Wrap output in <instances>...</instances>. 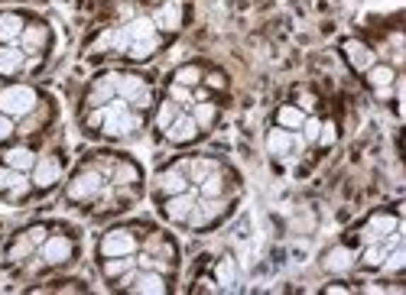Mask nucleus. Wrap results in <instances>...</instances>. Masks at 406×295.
I'll list each match as a JSON object with an SVG mask.
<instances>
[{"label": "nucleus", "instance_id": "obj_1", "mask_svg": "<svg viewBox=\"0 0 406 295\" xmlns=\"http://www.w3.org/2000/svg\"><path fill=\"white\" fill-rule=\"evenodd\" d=\"M140 127L137 117L130 114V104L124 97H114L111 104L101 107V130L108 136H134V130Z\"/></svg>", "mask_w": 406, "mask_h": 295}, {"label": "nucleus", "instance_id": "obj_2", "mask_svg": "<svg viewBox=\"0 0 406 295\" xmlns=\"http://www.w3.org/2000/svg\"><path fill=\"white\" fill-rule=\"evenodd\" d=\"M36 107V91L30 85H10V88L0 91V114L20 120Z\"/></svg>", "mask_w": 406, "mask_h": 295}, {"label": "nucleus", "instance_id": "obj_3", "mask_svg": "<svg viewBox=\"0 0 406 295\" xmlns=\"http://www.w3.org/2000/svg\"><path fill=\"white\" fill-rule=\"evenodd\" d=\"M195 205H199V192H195V188H185V192H179V195H166V201H163V215H166L173 224H182V221H189L192 217Z\"/></svg>", "mask_w": 406, "mask_h": 295}, {"label": "nucleus", "instance_id": "obj_4", "mask_svg": "<svg viewBox=\"0 0 406 295\" xmlns=\"http://www.w3.org/2000/svg\"><path fill=\"white\" fill-rule=\"evenodd\" d=\"M101 192H104V179L95 169H85V172H79V176L69 182V198L72 201H91Z\"/></svg>", "mask_w": 406, "mask_h": 295}, {"label": "nucleus", "instance_id": "obj_5", "mask_svg": "<svg viewBox=\"0 0 406 295\" xmlns=\"http://www.w3.org/2000/svg\"><path fill=\"white\" fill-rule=\"evenodd\" d=\"M114 88H117V97H124L127 104H140L144 107L150 101V88L140 75H114Z\"/></svg>", "mask_w": 406, "mask_h": 295}, {"label": "nucleus", "instance_id": "obj_6", "mask_svg": "<svg viewBox=\"0 0 406 295\" xmlns=\"http://www.w3.org/2000/svg\"><path fill=\"white\" fill-rule=\"evenodd\" d=\"M130 292H140V295H163V292H169V282H166V276H163L160 270H140L137 266V276H134V282H130Z\"/></svg>", "mask_w": 406, "mask_h": 295}, {"label": "nucleus", "instance_id": "obj_7", "mask_svg": "<svg viewBox=\"0 0 406 295\" xmlns=\"http://www.w3.org/2000/svg\"><path fill=\"white\" fill-rule=\"evenodd\" d=\"M72 256V240L69 237H46L40 243V260L42 263H49V266H59V263H65Z\"/></svg>", "mask_w": 406, "mask_h": 295}, {"label": "nucleus", "instance_id": "obj_8", "mask_svg": "<svg viewBox=\"0 0 406 295\" xmlns=\"http://www.w3.org/2000/svg\"><path fill=\"white\" fill-rule=\"evenodd\" d=\"M137 250V237L130 231H108L101 240V253L104 256H127Z\"/></svg>", "mask_w": 406, "mask_h": 295}, {"label": "nucleus", "instance_id": "obj_9", "mask_svg": "<svg viewBox=\"0 0 406 295\" xmlns=\"http://www.w3.org/2000/svg\"><path fill=\"white\" fill-rule=\"evenodd\" d=\"M367 81H371V88L377 91V97H390L393 91V81H397V72H393V65H371L367 68Z\"/></svg>", "mask_w": 406, "mask_h": 295}, {"label": "nucleus", "instance_id": "obj_10", "mask_svg": "<svg viewBox=\"0 0 406 295\" xmlns=\"http://www.w3.org/2000/svg\"><path fill=\"white\" fill-rule=\"evenodd\" d=\"M306 140L299 133H293V130H270L267 133V150H270V156H286L293 146H303Z\"/></svg>", "mask_w": 406, "mask_h": 295}, {"label": "nucleus", "instance_id": "obj_11", "mask_svg": "<svg viewBox=\"0 0 406 295\" xmlns=\"http://www.w3.org/2000/svg\"><path fill=\"white\" fill-rule=\"evenodd\" d=\"M195 133H199V124H195L192 114H179V117L166 127V136L173 143H189V140H195Z\"/></svg>", "mask_w": 406, "mask_h": 295}, {"label": "nucleus", "instance_id": "obj_12", "mask_svg": "<svg viewBox=\"0 0 406 295\" xmlns=\"http://www.w3.org/2000/svg\"><path fill=\"white\" fill-rule=\"evenodd\" d=\"M26 62V52L20 49V42H4L0 46V75H16Z\"/></svg>", "mask_w": 406, "mask_h": 295}, {"label": "nucleus", "instance_id": "obj_13", "mask_svg": "<svg viewBox=\"0 0 406 295\" xmlns=\"http://www.w3.org/2000/svg\"><path fill=\"white\" fill-rule=\"evenodd\" d=\"M4 162H7L10 169H16V172H33V166H36V152L30 150V146H13V150L4 156Z\"/></svg>", "mask_w": 406, "mask_h": 295}, {"label": "nucleus", "instance_id": "obj_14", "mask_svg": "<svg viewBox=\"0 0 406 295\" xmlns=\"http://www.w3.org/2000/svg\"><path fill=\"white\" fill-rule=\"evenodd\" d=\"M344 56H348V62L354 65V68H371V65H374V52H371V49L364 46V42H344Z\"/></svg>", "mask_w": 406, "mask_h": 295}, {"label": "nucleus", "instance_id": "obj_15", "mask_svg": "<svg viewBox=\"0 0 406 295\" xmlns=\"http://www.w3.org/2000/svg\"><path fill=\"white\" fill-rule=\"evenodd\" d=\"M33 179H36V185L40 188H49L52 182H59V162L56 159H36V166H33Z\"/></svg>", "mask_w": 406, "mask_h": 295}, {"label": "nucleus", "instance_id": "obj_16", "mask_svg": "<svg viewBox=\"0 0 406 295\" xmlns=\"http://www.w3.org/2000/svg\"><path fill=\"white\" fill-rule=\"evenodd\" d=\"M23 30L26 26L16 13H0V42H20Z\"/></svg>", "mask_w": 406, "mask_h": 295}, {"label": "nucleus", "instance_id": "obj_17", "mask_svg": "<svg viewBox=\"0 0 406 295\" xmlns=\"http://www.w3.org/2000/svg\"><path fill=\"white\" fill-rule=\"evenodd\" d=\"M114 97H117V88H114V75H104L101 81H98L95 88H91V107H104V104H111Z\"/></svg>", "mask_w": 406, "mask_h": 295}, {"label": "nucleus", "instance_id": "obj_18", "mask_svg": "<svg viewBox=\"0 0 406 295\" xmlns=\"http://www.w3.org/2000/svg\"><path fill=\"white\" fill-rule=\"evenodd\" d=\"M153 23H156V30H179V23H182V7H179V4H166V7L156 10Z\"/></svg>", "mask_w": 406, "mask_h": 295}, {"label": "nucleus", "instance_id": "obj_19", "mask_svg": "<svg viewBox=\"0 0 406 295\" xmlns=\"http://www.w3.org/2000/svg\"><path fill=\"white\" fill-rule=\"evenodd\" d=\"M189 188V176H185L182 169H173V172H163L160 176V192L163 195H179Z\"/></svg>", "mask_w": 406, "mask_h": 295}, {"label": "nucleus", "instance_id": "obj_20", "mask_svg": "<svg viewBox=\"0 0 406 295\" xmlns=\"http://www.w3.org/2000/svg\"><path fill=\"white\" fill-rule=\"evenodd\" d=\"M393 231H397V217L383 215V217H374V221H371V227H367L364 237H367V243H371V240H387Z\"/></svg>", "mask_w": 406, "mask_h": 295}, {"label": "nucleus", "instance_id": "obj_21", "mask_svg": "<svg viewBox=\"0 0 406 295\" xmlns=\"http://www.w3.org/2000/svg\"><path fill=\"white\" fill-rule=\"evenodd\" d=\"M387 243H381V240H371V247L364 250V256H361V263L367 266V270H381L383 260H387Z\"/></svg>", "mask_w": 406, "mask_h": 295}, {"label": "nucleus", "instance_id": "obj_22", "mask_svg": "<svg viewBox=\"0 0 406 295\" xmlns=\"http://www.w3.org/2000/svg\"><path fill=\"white\" fill-rule=\"evenodd\" d=\"M42 42H46V26H26L23 36H20V49H23L26 56H30V52H36Z\"/></svg>", "mask_w": 406, "mask_h": 295}, {"label": "nucleus", "instance_id": "obj_23", "mask_svg": "<svg viewBox=\"0 0 406 295\" xmlns=\"http://www.w3.org/2000/svg\"><path fill=\"white\" fill-rule=\"evenodd\" d=\"M277 120H279V127H283V130H299V127H303V120H306V114H303V107L286 104V107H279Z\"/></svg>", "mask_w": 406, "mask_h": 295}, {"label": "nucleus", "instance_id": "obj_24", "mask_svg": "<svg viewBox=\"0 0 406 295\" xmlns=\"http://www.w3.org/2000/svg\"><path fill=\"white\" fill-rule=\"evenodd\" d=\"M351 263H354V253H351V250H344V247H335L332 253L325 256V266L332 272H344Z\"/></svg>", "mask_w": 406, "mask_h": 295}, {"label": "nucleus", "instance_id": "obj_25", "mask_svg": "<svg viewBox=\"0 0 406 295\" xmlns=\"http://www.w3.org/2000/svg\"><path fill=\"white\" fill-rule=\"evenodd\" d=\"M221 192H224L221 176H218V172H208V176L202 179V185H199V198H211V201H215Z\"/></svg>", "mask_w": 406, "mask_h": 295}, {"label": "nucleus", "instance_id": "obj_26", "mask_svg": "<svg viewBox=\"0 0 406 295\" xmlns=\"http://www.w3.org/2000/svg\"><path fill=\"white\" fill-rule=\"evenodd\" d=\"M215 276H218V286H221V289H231L234 286V260H231V256H224L221 263H218Z\"/></svg>", "mask_w": 406, "mask_h": 295}, {"label": "nucleus", "instance_id": "obj_27", "mask_svg": "<svg viewBox=\"0 0 406 295\" xmlns=\"http://www.w3.org/2000/svg\"><path fill=\"white\" fill-rule=\"evenodd\" d=\"M23 172H16V169L4 166L0 169V192H10V188H16V185H23Z\"/></svg>", "mask_w": 406, "mask_h": 295}, {"label": "nucleus", "instance_id": "obj_28", "mask_svg": "<svg viewBox=\"0 0 406 295\" xmlns=\"http://www.w3.org/2000/svg\"><path fill=\"white\" fill-rule=\"evenodd\" d=\"M175 117H179V104H175L173 97H169L166 104H160V114H156V124H160V130H166Z\"/></svg>", "mask_w": 406, "mask_h": 295}, {"label": "nucleus", "instance_id": "obj_29", "mask_svg": "<svg viewBox=\"0 0 406 295\" xmlns=\"http://www.w3.org/2000/svg\"><path fill=\"white\" fill-rule=\"evenodd\" d=\"M215 104H195V107H192V117H195V124H199V127H208V124H211V120H215Z\"/></svg>", "mask_w": 406, "mask_h": 295}, {"label": "nucleus", "instance_id": "obj_30", "mask_svg": "<svg viewBox=\"0 0 406 295\" xmlns=\"http://www.w3.org/2000/svg\"><path fill=\"white\" fill-rule=\"evenodd\" d=\"M406 266V250H387V260H383L381 270H390V272H400Z\"/></svg>", "mask_w": 406, "mask_h": 295}, {"label": "nucleus", "instance_id": "obj_31", "mask_svg": "<svg viewBox=\"0 0 406 295\" xmlns=\"http://www.w3.org/2000/svg\"><path fill=\"white\" fill-rule=\"evenodd\" d=\"M175 81H179V85H185V88H192V85H199V81H202V72L195 68V65H185V68H179V72H175Z\"/></svg>", "mask_w": 406, "mask_h": 295}, {"label": "nucleus", "instance_id": "obj_32", "mask_svg": "<svg viewBox=\"0 0 406 295\" xmlns=\"http://www.w3.org/2000/svg\"><path fill=\"white\" fill-rule=\"evenodd\" d=\"M299 130H303V140H306V143H315V140H319V130H322V120L306 117Z\"/></svg>", "mask_w": 406, "mask_h": 295}, {"label": "nucleus", "instance_id": "obj_33", "mask_svg": "<svg viewBox=\"0 0 406 295\" xmlns=\"http://www.w3.org/2000/svg\"><path fill=\"white\" fill-rule=\"evenodd\" d=\"M33 250H36V243H33V240H30V237H26V234H23V240H20V243H13L7 256H10V260H23V256H30Z\"/></svg>", "mask_w": 406, "mask_h": 295}, {"label": "nucleus", "instance_id": "obj_34", "mask_svg": "<svg viewBox=\"0 0 406 295\" xmlns=\"http://www.w3.org/2000/svg\"><path fill=\"white\" fill-rule=\"evenodd\" d=\"M114 179H117V182H137V166L134 162H120L117 172H114Z\"/></svg>", "mask_w": 406, "mask_h": 295}, {"label": "nucleus", "instance_id": "obj_35", "mask_svg": "<svg viewBox=\"0 0 406 295\" xmlns=\"http://www.w3.org/2000/svg\"><path fill=\"white\" fill-rule=\"evenodd\" d=\"M10 136H13V117L0 114V143H4V140H10Z\"/></svg>", "mask_w": 406, "mask_h": 295}, {"label": "nucleus", "instance_id": "obj_36", "mask_svg": "<svg viewBox=\"0 0 406 295\" xmlns=\"http://www.w3.org/2000/svg\"><path fill=\"white\" fill-rule=\"evenodd\" d=\"M169 97H173V101H192V91L185 88V85H179V81H175L173 88H169Z\"/></svg>", "mask_w": 406, "mask_h": 295}, {"label": "nucleus", "instance_id": "obj_37", "mask_svg": "<svg viewBox=\"0 0 406 295\" xmlns=\"http://www.w3.org/2000/svg\"><path fill=\"white\" fill-rule=\"evenodd\" d=\"M335 124H322V130H319V143H325V146H332L335 143Z\"/></svg>", "mask_w": 406, "mask_h": 295}, {"label": "nucleus", "instance_id": "obj_38", "mask_svg": "<svg viewBox=\"0 0 406 295\" xmlns=\"http://www.w3.org/2000/svg\"><path fill=\"white\" fill-rule=\"evenodd\" d=\"M26 237H30L33 243L40 247V243H42V240H46V237H49V234H46V227H30V231H26Z\"/></svg>", "mask_w": 406, "mask_h": 295}, {"label": "nucleus", "instance_id": "obj_39", "mask_svg": "<svg viewBox=\"0 0 406 295\" xmlns=\"http://www.w3.org/2000/svg\"><path fill=\"white\" fill-rule=\"evenodd\" d=\"M208 88H221V85H224V78H221V75H215V72H211V75H208Z\"/></svg>", "mask_w": 406, "mask_h": 295}]
</instances>
